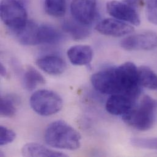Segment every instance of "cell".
Wrapping results in <instances>:
<instances>
[{
    "label": "cell",
    "mask_w": 157,
    "mask_h": 157,
    "mask_svg": "<svg viewBox=\"0 0 157 157\" xmlns=\"http://www.w3.org/2000/svg\"><path fill=\"white\" fill-rule=\"evenodd\" d=\"M90 81L93 87L103 94H124L138 99L141 94L138 68L131 62L100 71L92 75Z\"/></svg>",
    "instance_id": "1"
},
{
    "label": "cell",
    "mask_w": 157,
    "mask_h": 157,
    "mask_svg": "<svg viewBox=\"0 0 157 157\" xmlns=\"http://www.w3.org/2000/svg\"><path fill=\"white\" fill-rule=\"evenodd\" d=\"M44 139L53 147L75 151L79 148L81 135L78 132L63 121L53 122L47 127Z\"/></svg>",
    "instance_id": "2"
},
{
    "label": "cell",
    "mask_w": 157,
    "mask_h": 157,
    "mask_svg": "<svg viewBox=\"0 0 157 157\" xmlns=\"http://www.w3.org/2000/svg\"><path fill=\"white\" fill-rule=\"evenodd\" d=\"M157 114V100L145 95L138 105L122 115V120L129 127L144 132L154 126Z\"/></svg>",
    "instance_id": "3"
},
{
    "label": "cell",
    "mask_w": 157,
    "mask_h": 157,
    "mask_svg": "<svg viewBox=\"0 0 157 157\" xmlns=\"http://www.w3.org/2000/svg\"><path fill=\"white\" fill-rule=\"evenodd\" d=\"M29 103L32 109L38 114L48 116L60 111L63 106V101L56 92L41 89L36 91L31 96Z\"/></svg>",
    "instance_id": "4"
},
{
    "label": "cell",
    "mask_w": 157,
    "mask_h": 157,
    "mask_svg": "<svg viewBox=\"0 0 157 157\" xmlns=\"http://www.w3.org/2000/svg\"><path fill=\"white\" fill-rule=\"evenodd\" d=\"M0 13L2 22L13 31L22 28L28 21L25 8L17 0H2Z\"/></svg>",
    "instance_id": "5"
},
{
    "label": "cell",
    "mask_w": 157,
    "mask_h": 157,
    "mask_svg": "<svg viewBox=\"0 0 157 157\" xmlns=\"http://www.w3.org/2000/svg\"><path fill=\"white\" fill-rule=\"evenodd\" d=\"M121 45L128 51L154 50L157 47V34L153 31H146L132 34L124 38Z\"/></svg>",
    "instance_id": "6"
},
{
    "label": "cell",
    "mask_w": 157,
    "mask_h": 157,
    "mask_svg": "<svg viewBox=\"0 0 157 157\" xmlns=\"http://www.w3.org/2000/svg\"><path fill=\"white\" fill-rule=\"evenodd\" d=\"M97 0H72L71 11L74 18L90 26L97 16Z\"/></svg>",
    "instance_id": "7"
},
{
    "label": "cell",
    "mask_w": 157,
    "mask_h": 157,
    "mask_svg": "<svg viewBox=\"0 0 157 157\" xmlns=\"http://www.w3.org/2000/svg\"><path fill=\"white\" fill-rule=\"evenodd\" d=\"M106 10L111 16L117 20L135 26H138L141 23L140 15L136 10L132 6L125 2L110 1L106 4Z\"/></svg>",
    "instance_id": "8"
},
{
    "label": "cell",
    "mask_w": 157,
    "mask_h": 157,
    "mask_svg": "<svg viewBox=\"0 0 157 157\" xmlns=\"http://www.w3.org/2000/svg\"><path fill=\"white\" fill-rule=\"evenodd\" d=\"M95 29L103 35L116 37H122L134 31L132 26L116 18L103 19L96 25Z\"/></svg>",
    "instance_id": "9"
},
{
    "label": "cell",
    "mask_w": 157,
    "mask_h": 157,
    "mask_svg": "<svg viewBox=\"0 0 157 157\" xmlns=\"http://www.w3.org/2000/svg\"><path fill=\"white\" fill-rule=\"evenodd\" d=\"M137 99L124 94L111 95L106 103L108 113L115 116L124 115L136 105Z\"/></svg>",
    "instance_id": "10"
},
{
    "label": "cell",
    "mask_w": 157,
    "mask_h": 157,
    "mask_svg": "<svg viewBox=\"0 0 157 157\" xmlns=\"http://www.w3.org/2000/svg\"><path fill=\"white\" fill-rule=\"evenodd\" d=\"M37 66L44 72L52 75L62 74L66 69V62L57 56H45L36 61Z\"/></svg>",
    "instance_id": "11"
},
{
    "label": "cell",
    "mask_w": 157,
    "mask_h": 157,
    "mask_svg": "<svg viewBox=\"0 0 157 157\" xmlns=\"http://www.w3.org/2000/svg\"><path fill=\"white\" fill-rule=\"evenodd\" d=\"M67 56L71 63L75 66H86L91 62L94 52L89 45H78L71 47L67 51Z\"/></svg>",
    "instance_id": "12"
},
{
    "label": "cell",
    "mask_w": 157,
    "mask_h": 157,
    "mask_svg": "<svg viewBox=\"0 0 157 157\" xmlns=\"http://www.w3.org/2000/svg\"><path fill=\"white\" fill-rule=\"evenodd\" d=\"M23 157H67L65 154L50 149L41 144L37 143H28L25 144L21 149Z\"/></svg>",
    "instance_id": "13"
},
{
    "label": "cell",
    "mask_w": 157,
    "mask_h": 157,
    "mask_svg": "<svg viewBox=\"0 0 157 157\" xmlns=\"http://www.w3.org/2000/svg\"><path fill=\"white\" fill-rule=\"evenodd\" d=\"M62 39L61 33L49 25H42L38 26L37 40L38 44H56Z\"/></svg>",
    "instance_id": "14"
},
{
    "label": "cell",
    "mask_w": 157,
    "mask_h": 157,
    "mask_svg": "<svg viewBox=\"0 0 157 157\" xmlns=\"http://www.w3.org/2000/svg\"><path fill=\"white\" fill-rule=\"evenodd\" d=\"M38 25L32 21H28L20 29L13 31L20 43L25 45H38L37 33Z\"/></svg>",
    "instance_id": "15"
},
{
    "label": "cell",
    "mask_w": 157,
    "mask_h": 157,
    "mask_svg": "<svg viewBox=\"0 0 157 157\" xmlns=\"http://www.w3.org/2000/svg\"><path fill=\"white\" fill-rule=\"evenodd\" d=\"M64 30L69 34L76 40H79L87 37L90 34V28L89 25L82 24L74 20H67L63 24Z\"/></svg>",
    "instance_id": "16"
},
{
    "label": "cell",
    "mask_w": 157,
    "mask_h": 157,
    "mask_svg": "<svg viewBox=\"0 0 157 157\" xmlns=\"http://www.w3.org/2000/svg\"><path fill=\"white\" fill-rule=\"evenodd\" d=\"M138 81L141 86L157 90V74L150 67L141 66L138 68Z\"/></svg>",
    "instance_id": "17"
},
{
    "label": "cell",
    "mask_w": 157,
    "mask_h": 157,
    "mask_svg": "<svg viewBox=\"0 0 157 157\" xmlns=\"http://www.w3.org/2000/svg\"><path fill=\"white\" fill-rule=\"evenodd\" d=\"M45 83L43 75L33 67L28 66L23 76V85L28 90H33L40 84Z\"/></svg>",
    "instance_id": "18"
},
{
    "label": "cell",
    "mask_w": 157,
    "mask_h": 157,
    "mask_svg": "<svg viewBox=\"0 0 157 157\" xmlns=\"http://www.w3.org/2000/svg\"><path fill=\"white\" fill-rule=\"evenodd\" d=\"M45 12L52 17H63L66 12V0H45L44 3Z\"/></svg>",
    "instance_id": "19"
},
{
    "label": "cell",
    "mask_w": 157,
    "mask_h": 157,
    "mask_svg": "<svg viewBox=\"0 0 157 157\" xmlns=\"http://www.w3.org/2000/svg\"><path fill=\"white\" fill-rule=\"evenodd\" d=\"M15 101L12 97H2L0 100V113L3 117H12L16 113Z\"/></svg>",
    "instance_id": "20"
},
{
    "label": "cell",
    "mask_w": 157,
    "mask_h": 157,
    "mask_svg": "<svg viewBox=\"0 0 157 157\" xmlns=\"http://www.w3.org/2000/svg\"><path fill=\"white\" fill-rule=\"evenodd\" d=\"M130 143L135 147L157 150V138H133L130 140Z\"/></svg>",
    "instance_id": "21"
},
{
    "label": "cell",
    "mask_w": 157,
    "mask_h": 157,
    "mask_svg": "<svg viewBox=\"0 0 157 157\" xmlns=\"http://www.w3.org/2000/svg\"><path fill=\"white\" fill-rule=\"evenodd\" d=\"M16 138L15 133L6 127H0V145L4 146L11 143Z\"/></svg>",
    "instance_id": "22"
},
{
    "label": "cell",
    "mask_w": 157,
    "mask_h": 157,
    "mask_svg": "<svg viewBox=\"0 0 157 157\" xmlns=\"http://www.w3.org/2000/svg\"><path fill=\"white\" fill-rule=\"evenodd\" d=\"M146 15L149 21L157 25V0H148L146 4Z\"/></svg>",
    "instance_id": "23"
},
{
    "label": "cell",
    "mask_w": 157,
    "mask_h": 157,
    "mask_svg": "<svg viewBox=\"0 0 157 157\" xmlns=\"http://www.w3.org/2000/svg\"><path fill=\"white\" fill-rule=\"evenodd\" d=\"M142 1L143 0H124V2H125L129 5H131V6L138 4Z\"/></svg>",
    "instance_id": "24"
},
{
    "label": "cell",
    "mask_w": 157,
    "mask_h": 157,
    "mask_svg": "<svg viewBox=\"0 0 157 157\" xmlns=\"http://www.w3.org/2000/svg\"><path fill=\"white\" fill-rule=\"evenodd\" d=\"M0 74H1V75L3 77H6V75H7L6 69L5 67L2 64H1V65H0Z\"/></svg>",
    "instance_id": "25"
}]
</instances>
